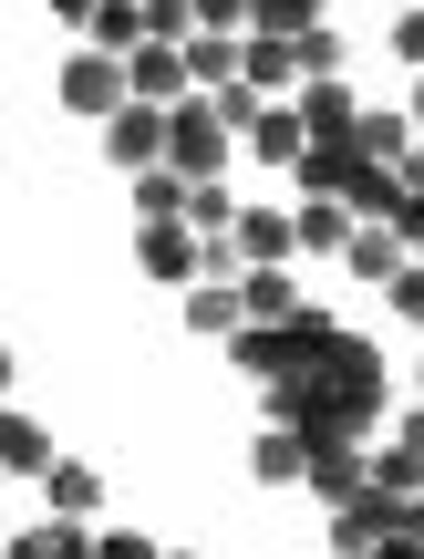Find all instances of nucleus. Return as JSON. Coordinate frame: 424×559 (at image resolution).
<instances>
[{"instance_id": "f257e3e1", "label": "nucleus", "mask_w": 424, "mask_h": 559, "mask_svg": "<svg viewBox=\"0 0 424 559\" xmlns=\"http://www.w3.org/2000/svg\"><path fill=\"white\" fill-rule=\"evenodd\" d=\"M373 415H384V353H373L363 332H331L290 383H269V425H290V436H311V445L373 436Z\"/></svg>"}, {"instance_id": "f03ea898", "label": "nucleus", "mask_w": 424, "mask_h": 559, "mask_svg": "<svg viewBox=\"0 0 424 559\" xmlns=\"http://www.w3.org/2000/svg\"><path fill=\"white\" fill-rule=\"evenodd\" d=\"M331 332H342V321H331V311H311V300H301L290 321H239V332H228V362H239L249 383H290V373H301V362L322 353Z\"/></svg>"}, {"instance_id": "7ed1b4c3", "label": "nucleus", "mask_w": 424, "mask_h": 559, "mask_svg": "<svg viewBox=\"0 0 424 559\" xmlns=\"http://www.w3.org/2000/svg\"><path fill=\"white\" fill-rule=\"evenodd\" d=\"M166 166H177L186 187L228 166V124H218V104H207V94H177V104H166Z\"/></svg>"}, {"instance_id": "20e7f679", "label": "nucleus", "mask_w": 424, "mask_h": 559, "mask_svg": "<svg viewBox=\"0 0 424 559\" xmlns=\"http://www.w3.org/2000/svg\"><path fill=\"white\" fill-rule=\"evenodd\" d=\"M104 156L135 177V166H166V104H135L124 94V115H104Z\"/></svg>"}, {"instance_id": "39448f33", "label": "nucleus", "mask_w": 424, "mask_h": 559, "mask_svg": "<svg viewBox=\"0 0 424 559\" xmlns=\"http://www.w3.org/2000/svg\"><path fill=\"white\" fill-rule=\"evenodd\" d=\"M62 104H73V115H124V62L83 41V52L62 62Z\"/></svg>"}, {"instance_id": "423d86ee", "label": "nucleus", "mask_w": 424, "mask_h": 559, "mask_svg": "<svg viewBox=\"0 0 424 559\" xmlns=\"http://www.w3.org/2000/svg\"><path fill=\"white\" fill-rule=\"evenodd\" d=\"M124 94H135V104L197 94V83H186V52H177V41H135V52H124Z\"/></svg>"}, {"instance_id": "0eeeda50", "label": "nucleus", "mask_w": 424, "mask_h": 559, "mask_svg": "<svg viewBox=\"0 0 424 559\" xmlns=\"http://www.w3.org/2000/svg\"><path fill=\"white\" fill-rule=\"evenodd\" d=\"M290 104H301V135H311V145H352V124H363V104L342 94V73L301 83V94H290Z\"/></svg>"}, {"instance_id": "6e6552de", "label": "nucleus", "mask_w": 424, "mask_h": 559, "mask_svg": "<svg viewBox=\"0 0 424 559\" xmlns=\"http://www.w3.org/2000/svg\"><path fill=\"white\" fill-rule=\"evenodd\" d=\"M228 239H239V270H280L290 249V207H239V218H228Z\"/></svg>"}, {"instance_id": "1a4fd4ad", "label": "nucleus", "mask_w": 424, "mask_h": 559, "mask_svg": "<svg viewBox=\"0 0 424 559\" xmlns=\"http://www.w3.org/2000/svg\"><path fill=\"white\" fill-rule=\"evenodd\" d=\"M352 228H363V218H352L342 198H301V207H290V239H301V249H322V260H342V249H352Z\"/></svg>"}, {"instance_id": "9d476101", "label": "nucleus", "mask_w": 424, "mask_h": 559, "mask_svg": "<svg viewBox=\"0 0 424 559\" xmlns=\"http://www.w3.org/2000/svg\"><path fill=\"white\" fill-rule=\"evenodd\" d=\"M135 260H145V280H197V239H186L177 218H145Z\"/></svg>"}, {"instance_id": "9b49d317", "label": "nucleus", "mask_w": 424, "mask_h": 559, "mask_svg": "<svg viewBox=\"0 0 424 559\" xmlns=\"http://www.w3.org/2000/svg\"><path fill=\"white\" fill-rule=\"evenodd\" d=\"M301 104H280V94H269L259 104V115H249V156H269V166H290V156H301Z\"/></svg>"}, {"instance_id": "f8f14e48", "label": "nucleus", "mask_w": 424, "mask_h": 559, "mask_svg": "<svg viewBox=\"0 0 424 559\" xmlns=\"http://www.w3.org/2000/svg\"><path fill=\"white\" fill-rule=\"evenodd\" d=\"M301 487L322 508H342V498H363V456H352V445H311V466H301Z\"/></svg>"}, {"instance_id": "ddd939ff", "label": "nucleus", "mask_w": 424, "mask_h": 559, "mask_svg": "<svg viewBox=\"0 0 424 559\" xmlns=\"http://www.w3.org/2000/svg\"><path fill=\"white\" fill-rule=\"evenodd\" d=\"M290 73H301V62H290L280 32H239V83H249V94H280Z\"/></svg>"}, {"instance_id": "4468645a", "label": "nucleus", "mask_w": 424, "mask_h": 559, "mask_svg": "<svg viewBox=\"0 0 424 559\" xmlns=\"http://www.w3.org/2000/svg\"><path fill=\"white\" fill-rule=\"evenodd\" d=\"M301 466H311V436H290V425H269V436L249 445V477L259 487H301Z\"/></svg>"}, {"instance_id": "2eb2a0df", "label": "nucleus", "mask_w": 424, "mask_h": 559, "mask_svg": "<svg viewBox=\"0 0 424 559\" xmlns=\"http://www.w3.org/2000/svg\"><path fill=\"white\" fill-rule=\"evenodd\" d=\"M177 52H186V83H207V94L239 83V32H186Z\"/></svg>"}, {"instance_id": "dca6fc26", "label": "nucleus", "mask_w": 424, "mask_h": 559, "mask_svg": "<svg viewBox=\"0 0 424 559\" xmlns=\"http://www.w3.org/2000/svg\"><path fill=\"white\" fill-rule=\"evenodd\" d=\"M41 487H52V519H94V508H104V477H94V466H73V456L41 466Z\"/></svg>"}, {"instance_id": "f3484780", "label": "nucleus", "mask_w": 424, "mask_h": 559, "mask_svg": "<svg viewBox=\"0 0 424 559\" xmlns=\"http://www.w3.org/2000/svg\"><path fill=\"white\" fill-rule=\"evenodd\" d=\"M239 311L249 321H290V311H301V280H290V270H239Z\"/></svg>"}, {"instance_id": "a211bd4d", "label": "nucleus", "mask_w": 424, "mask_h": 559, "mask_svg": "<svg viewBox=\"0 0 424 559\" xmlns=\"http://www.w3.org/2000/svg\"><path fill=\"white\" fill-rule=\"evenodd\" d=\"M0 559H94V528H73V519L21 528V539H0Z\"/></svg>"}, {"instance_id": "6ab92c4d", "label": "nucleus", "mask_w": 424, "mask_h": 559, "mask_svg": "<svg viewBox=\"0 0 424 559\" xmlns=\"http://www.w3.org/2000/svg\"><path fill=\"white\" fill-rule=\"evenodd\" d=\"M239 280H186V332H239Z\"/></svg>"}, {"instance_id": "aec40b11", "label": "nucleus", "mask_w": 424, "mask_h": 559, "mask_svg": "<svg viewBox=\"0 0 424 559\" xmlns=\"http://www.w3.org/2000/svg\"><path fill=\"white\" fill-rule=\"evenodd\" d=\"M0 466H11V477H41V466H52V436H41L32 415H11V404H0Z\"/></svg>"}, {"instance_id": "412c9836", "label": "nucleus", "mask_w": 424, "mask_h": 559, "mask_svg": "<svg viewBox=\"0 0 424 559\" xmlns=\"http://www.w3.org/2000/svg\"><path fill=\"white\" fill-rule=\"evenodd\" d=\"M83 41H94V52H135V41H145V11H135V0H94V21H83Z\"/></svg>"}, {"instance_id": "4be33fe9", "label": "nucleus", "mask_w": 424, "mask_h": 559, "mask_svg": "<svg viewBox=\"0 0 424 559\" xmlns=\"http://www.w3.org/2000/svg\"><path fill=\"white\" fill-rule=\"evenodd\" d=\"M352 145H363L373 166H404V156H414V115H373V104H363V124H352Z\"/></svg>"}, {"instance_id": "5701e85b", "label": "nucleus", "mask_w": 424, "mask_h": 559, "mask_svg": "<svg viewBox=\"0 0 424 559\" xmlns=\"http://www.w3.org/2000/svg\"><path fill=\"white\" fill-rule=\"evenodd\" d=\"M342 270H352V280H393V270H404V239H393L384 218H373V228H352V249H342Z\"/></svg>"}, {"instance_id": "b1692460", "label": "nucleus", "mask_w": 424, "mask_h": 559, "mask_svg": "<svg viewBox=\"0 0 424 559\" xmlns=\"http://www.w3.org/2000/svg\"><path fill=\"white\" fill-rule=\"evenodd\" d=\"M228 218H239V207H228V187H218V177H197V187H186V207H177L186 239H228Z\"/></svg>"}, {"instance_id": "393cba45", "label": "nucleus", "mask_w": 424, "mask_h": 559, "mask_svg": "<svg viewBox=\"0 0 424 559\" xmlns=\"http://www.w3.org/2000/svg\"><path fill=\"white\" fill-rule=\"evenodd\" d=\"M363 487H393V498H424V456H414V445H384V456H363Z\"/></svg>"}, {"instance_id": "a878e982", "label": "nucleus", "mask_w": 424, "mask_h": 559, "mask_svg": "<svg viewBox=\"0 0 424 559\" xmlns=\"http://www.w3.org/2000/svg\"><path fill=\"white\" fill-rule=\"evenodd\" d=\"M290 62H301V83L342 73V32H322V21H311V32H290Z\"/></svg>"}, {"instance_id": "bb28decb", "label": "nucleus", "mask_w": 424, "mask_h": 559, "mask_svg": "<svg viewBox=\"0 0 424 559\" xmlns=\"http://www.w3.org/2000/svg\"><path fill=\"white\" fill-rule=\"evenodd\" d=\"M135 207H145V218H177V207H186V177H177V166H135Z\"/></svg>"}, {"instance_id": "cd10ccee", "label": "nucleus", "mask_w": 424, "mask_h": 559, "mask_svg": "<svg viewBox=\"0 0 424 559\" xmlns=\"http://www.w3.org/2000/svg\"><path fill=\"white\" fill-rule=\"evenodd\" d=\"M311 21H322V0H249V32H311Z\"/></svg>"}, {"instance_id": "c85d7f7f", "label": "nucleus", "mask_w": 424, "mask_h": 559, "mask_svg": "<svg viewBox=\"0 0 424 559\" xmlns=\"http://www.w3.org/2000/svg\"><path fill=\"white\" fill-rule=\"evenodd\" d=\"M384 228L404 239V260H424V187H404V198L384 207Z\"/></svg>"}, {"instance_id": "c756f323", "label": "nucleus", "mask_w": 424, "mask_h": 559, "mask_svg": "<svg viewBox=\"0 0 424 559\" xmlns=\"http://www.w3.org/2000/svg\"><path fill=\"white\" fill-rule=\"evenodd\" d=\"M135 11H145V41H186V32H197L186 0H135Z\"/></svg>"}, {"instance_id": "7c9ffc66", "label": "nucleus", "mask_w": 424, "mask_h": 559, "mask_svg": "<svg viewBox=\"0 0 424 559\" xmlns=\"http://www.w3.org/2000/svg\"><path fill=\"white\" fill-rule=\"evenodd\" d=\"M384 300H393L404 321H424V260H404V270H393V280H384Z\"/></svg>"}, {"instance_id": "2f4dec72", "label": "nucleus", "mask_w": 424, "mask_h": 559, "mask_svg": "<svg viewBox=\"0 0 424 559\" xmlns=\"http://www.w3.org/2000/svg\"><path fill=\"white\" fill-rule=\"evenodd\" d=\"M186 11H197V32H239V21H249V0H186Z\"/></svg>"}, {"instance_id": "473e14b6", "label": "nucleus", "mask_w": 424, "mask_h": 559, "mask_svg": "<svg viewBox=\"0 0 424 559\" xmlns=\"http://www.w3.org/2000/svg\"><path fill=\"white\" fill-rule=\"evenodd\" d=\"M94 559H156V539H135V528H104Z\"/></svg>"}, {"instance_id": "72a5a7b5", "label": "nucleus", "mask_w": 424, "mask_h": 559, "mask_svg": "<svg viewBox=\"0 0 424 559\" xmlns=\"http://www.w3.org/2000/svg\"><path fill=\"white\" fill-rule=\"evenodd\" d=\"M393 52H404V62H424V11H404V21H393Z\"/></svg>"}, {"instance_id": "f704fd0d", "label": "nucleus", "mask_w": 424, "mask_h": 559, "mask_svg": "<svg viewBox=\"0 0 424 559\" xmlns=\"http://www.w3.org/2000/svg\"><path fill=\"white\" fill-rule=\"evenodd\" d=\"M373 559H424V539H384V549H373Z\"/></svg>"}, {"instance_id": "c9c22d12", "label": "nucleus", "mask_w": 424, "mask_h": 559, "mask_svg": "<svg viewBox=\"0 0 424 559\" xmlns=\"http://www.w3.org/2000/svg\"><path fill=\"white\" fill-rule=\"evenodd\" d=\"M52 11H62V21H73V32H83V21H94V0H52Z\"/></svg>"}, {"instance_id": "e433bc0d", "label": "nucleus", "mask_w": 424, "mask_h": 559, "mask_svg": "<svg viewBox=\"0 0 424 559\" xmlns=\"http://www.w3.org/2000/svg\"><path fill=\"white\" fill-rule=\"evenodd\" d=\"M404 445H414V456H424V404H414V415H404Z\"/></svg>"}, {"instance_id": "4c0bfd02", "label": "nucleus", "mask_w": 424, "mask_h": 559, "mask_svg": "<svg viewBox=\"0 0 424 559\" xmlns=\"http://www.w3.org/2000/svg\"><path fill=\"white\" fill-rule=\"evenodd\" d=\"M0 383H11V353H0Z\"/></svg>"}, {"instance_id": "58836bf2", "label": "nucleus", "mask_w": 424, "mask_h": 559, "mask_svg": "<svg viewBox=\"0 0 424 559\" xmlns=\"http://www.w3.org/2000/svg\"><path fill=\"white\" fill-rule=\"evenodd\" d=\"M156 559H186V549H156Z\"/></svg>"}, {"instance_id": "ea45409f", "label": "nucleus", "mask_w": 424, "mask_h": 559, "mask_svg": "<svg viewBox=\"0 0 424 559\" xmlns=\"http://www.w3.org/2000/svg\"><path fill=\"white\" fill-rule=\"evenodd\" d=\"M414 124H424V94H414Z\"/></svg>"}, {"instance_id": "a19ab883", "label": "nucleus", "mask_w": 424, "mask_h": 559, "mask_svg": "<svg viewBox=\"0 0 424 559\" xmlns=\"http://www.w3.org/2000/svg\"><path fill=\"white\" fill-rule=\"evenodd\" d=\"M0 477H11V466H0Z\"/></svg>"}]
</instances>
